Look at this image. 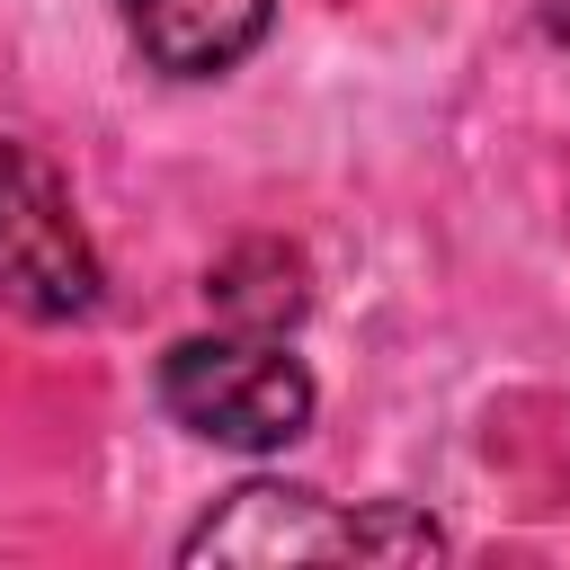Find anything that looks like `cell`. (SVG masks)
<instances>
[{"label":"cell","mask_w":570,"mask_h":570,"mask_svg":"<svg viewBox=\"0 0 570 570\" xmlns=\"http://www.w3.org/2000/svg\"><path fill=\"white\" fill-rule=\"evenodd\" d=\"M160 401L187 436L205 445H240V454H267V445H294L312 428V374L258 338V330H223V338H178L160 356Z\"/></svg>","instance_id":"obj_1"},{"label":"cell","mask_w":570,"mask_h":570,"mask_svg":"<svg viewBox=\"0 0 570 570\" xmlns=\"http://www.w3.org/2000/svg\"><path fill=\"white\" fill-rule=\"evenodd\" d=\"M0 303L27 321L98 312V249L71 214V187L36 142L9 134H0Z\"/></svg>","instance_id":"obj_2"},{"label":"cell","mask_w":570,"mask_h":570,"mask_svg":"<svg viewBox=\"0 0 570 570\" xmlns=\"http://www.w3.org/2000/svg\"><path fill=\"white\" fill-rule=\"evenodd\" d=\"M178 561H347V517L294 481H240L178 543Z\"/></svg>","instance_id":"obj_3"},{"label":"cell","mask_w":570,"mask_h":570,"mask_svg":"<svg viewBox=\"0 0 570 570\" xmlns=\"http://www.w3.org/2000/svg\"><path fill=\"white\" fill-rule=\"evenodd\" d=\"M142 62L151 71H178V80H214L232 71L258 36H267V9L276 0H116Z\"/></svg>","instance_id":"obj_4"},{"label":"cell","mask_w":570,"mask_h":570,"mask_svg":"<svg viewBox=\"0 0 570 570\" xmlns=\"http://www.w3.org/2000/svg\"><path fill=\"white\" fill-rule=\"evenodd\" d=\"M205 303L232 321V330H258V338H276L285 321H303V303H312V285H303V258L285 249V240H240L214 276H205Z\"/></svg>","instance_id":"obj_5"},{"label":"cell","mask_w":570,"mask_h":570,"mask_svg":"<svg viewBox=\"0 0 570 570\" xmlns=\"http://www.w3.org/2000/svg\"><path fill=\"white\" fill-rule=\"evenodd\" d=\"M347 552H356V561H365V552H392V561H436V552H445V534H436L419 508L383 499V508L347 517Z\"/></svg>","instance_id":"obj_6"},{"label":"cell","mask_w":570,"mask_h":570,"mask_svg":"<svg viewBox=\"0 0 570 570\" xmlns=\"http://www.w3.org/2000/svg\"><path fill=\"white\" fill-rule=\"evenodd\" d=\"M543 27H552V45H570V0H543Z\"/></svg>","instance_id":"obj_7"}]
</instances>
